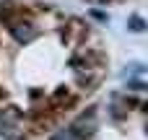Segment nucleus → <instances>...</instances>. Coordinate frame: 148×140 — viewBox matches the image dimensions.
Segmentation results:
<instances>
[{"instance_id":"f257e3e1","label":"nucleus","mask_w":148,"mask_h":140,"mask_svg":"<svg viewBox=\"0 0 148 140\" xmlns=\"http://www.w3.org/2000/svg\"><path fill=\"white\" fill-rule=\"evenodd\" d=\"M94 127H96V120H94V112H88V114H83V117H78L75 120V125L70 127L73 130V135L81 140V138H88L91 132H94Z\"/></svg>"},{"instance_id":"f03ea898","label":"nucleus","mask_w":148,"mask_h":140,"mask_svg":"<svg viewBox=\"0 0 148 140\" xmlns=\"http://www.w3.org/2000/svg\"><path fill=\"white\" fill-rule=\"evenodd\" d=\"M10 31H13V36H16L18 42H23V44H26V42H31V39L36 36V29H34L29 21H16Z\"/></svg>"},{"instance_id":"7ed1b4c3","label":"nucleus","mask_w":148,"mask_h":140,"mask_svg":"<svg viewBox=\"0 0 148 140\" xmlns=\"http://www.w3.org/2000/svg\"><path fill=\"white\" fill-rule=\"evenodd\" d=\"M49 140H78L73 135V130H62V132H57V135H52Z\"/></svg>"},{"instance_id":"20e7f679","label":"nucleus","mask_w":148,"mask_h":140,"mask_svg":"<svg viewBox=\"0 0 148 140\" xmlns=\"http://www.w3.org/2000/svg\"><path fill=\"white\" fill-rule=\"evenodd\" d=\"M130 26H133V31H143V21H140L138 16H133V18H130Z\"/></svg>"}]
</instances>
